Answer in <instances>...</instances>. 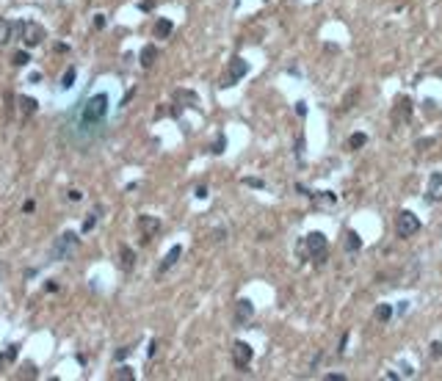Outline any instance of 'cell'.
I'll return each instance as SVG.
<instances>
[{
	"label": "cell",
	"instance_id": "obj_1",
	"mask_svg": "<svg viewBox=\"0 0 442 381\" xmlns=\"http://www.w3.org/2000/svg\"><path fill=\"white\" fill-rule=\"evenodd\" d=\"M110 133V91H86L69 108L67 122L61 127V138L77 152H89L102 144Z\"/></svg>",
	"mask_w": 442,
	"mask_h": 381
},
{
	"label": "cell",
	"instance_id": "obj_2",
	"mask_svg": "<svg viewBox=\"0 0 442 381\" xmlns=\"http://www.w3.org/2000/svg\"><path fill=\"white\" fill-rule=\"evenodd\" d=\"M77 249H80V237H77V232H61V235L55 237L53 249H50V260H53V263L72 260Z\"/></svg>",
	"mask_w": 442,
	"mask_h": 381
},
{
	"label": "cell",
	"instance_id": "obj_3",
	"mask_svg": "<svg viewBox=\"0 0 442 381\" xmlns=\"http://www.w3.org/2000/svg\"><path fill=\"white\" fill-rule=\"evenodd\" d=\"M14 31H17L19 42L25 44L28 50H31V47H39V44L47 39L44 25H39V22H34V19H19L17 25H14Z\"/></svg>",
	"mask_w": 442,
	"mask_h": 381
},
{
	"label": "cell",
	"instance_id": "obj_4",
	"mask_svg": "<svg viewBox=\"0 0 442 381\" xmlns=\"http://www.w3.org/2000/svg\"><path fill=\"white\" fill-rule=\"evenodd\" d=\"M304 246H307V252H310V260H315V263H323V260H326L329 240H326L323 232H310V235L304 237Z\"/></svg>",
	"mask_w": 442,
	"mask_h": 381
},
{
	"label": "cell",
	"instance_id": "obj_5",
	"mask_svg": "<svg viewBox=\"0 0 442 381\" xmlns=\"http://www.w3.org/2000/svg\"><path fill=\"white\" fill-rule=\"evenodd\" d=\"M420 218H417L412 210H401L398 218H395V232H398V237H412L420 232Z\"/></svg>",
	"mask_w": 442,
	"mask_h": 381
},
{
	"label": "cell",
	"instance_id": "obj_6",
	"mask_svg": "<svg viewBox=\"0 0 442 381\" xmlns=\"http://www.w3.org/2000/svg\"><path fill=\"white\" fill-rule=\"evenodd\" d=\"M249 75V61H243L240 55H235V58H230V64H227V75H224V89H230V86H235L238 80H243V77Z\"/></svg>",
	"mask_w": 442,
	"mask_h": 381
},
{
	"label": "cell",
	"instance_id": "obj_7",
	"mask_svg": "<svg viewBox=\"0 0 442 381\" xmlns=\"http://www.w3.org/2000/svg\"><path fill=\"white\" fill-rule=\"evenodd\" d=\"M252 359H255V348L249 345V343H243V340H235V345H232V364L243 373Z\"/></svg>",
	"mask_w": 442,
	"mask_h": 381
},
{
	"label": "cell",
	"instance_id": "obj_8",
	"mask_svg": "<svg viewBox=\"0 0 442 381\" xmlns=\"http://www.w3.org/2000/svg\"><path fill=\"white\" fill-rule=\"evenodd\" d=\"M161 218H155V216H138V232H141V240L144 243H149L158 232H161Z\"/></svg>",
	"mask_w": 442,
	"mask_h": 381
},
{
	"label": "cell",
	"instance_id": "obj_9",
	"mask_svg": "<svg viewBox=\"0 0 442 381\" xmlns=\"http://www.w3.org/2000/svg\"><path fill=\"white\" fill-rule=\"evenodd\" d=\"M423 202H428V204L442 202V171H434L431 177H428V185H425Z\"/></svg>",
	"mask_w": 442,
	"mask_h": 381
},
{
	"label": "cell",
	"instance_id": "obj_10",
	"mask_svg": "<svg viewBox=\"0 0 442 381\" xmlns=\"http://www.w3.org/2000/svg\"><path fill=\"white\" fill-rule=\"evenodd\" d=\"M180 257H183V246H180V243H177V246H171L169 252H166V257L161 260V265H158V276H161V273H166L169 268H174Z\"/></svg>",
	"mask_w": 442,
	"mask_h": 381
},
{
	"label": "cell",
	"instance_id": "obj_11",
	"mask_svg": "<svg viewBox=\"0 0 442 381\" xmlns=\"http://www.w3.org/2000/svg\"><path fill=\"white\" fill-rule=\"evenodd\" d=\"M255 315V304L249 301V298H240L238 304H235V323L238 326H243V323H249V318Z\"/></svg>",
	"mask_w": 442,
	"mask_h": 381
},
{
	"label": "cell",
	"instance_id": "obj_12",
	"mask_svg": "<svg viewBox=\"0 0 442 381\" xmlns=\"http://www.w3.org/2000/svg\"><path fill=\"white\" fill-rule=\"evenodd\" d=\"M17 105H19V116H22V119H31L36 110H39V102H36L34 97H28V94L17 97Z\"/></svg>",
	"mask_w": 442,
	"mask_h": 381
},
{
	"label": "cell",
	"instance_id": "obj_13",
	"mask_svg": "<svg viewBox=\"0 0 442 381\" xmlns=\"http://www.w3.org/2000/svg\"><path fill=\"white\" fill-rule=\"evenodd\" d=\"M392 119H395V122H401V119H404V122H409V119H412V100H409V97H401V100L395 102Z\"/></svg>",
	"mask_w": 442,
	"mask_h": 381
},
{
	"label": "cell",
	"instance_id": "obj_14",
	"mask_svg": "<svg viewBox=\"0 0 442 381\" xmlns=\"http://www.w3.org/2000/svg\"><path fill=\"white\" fill-rule=\"evenodd\" d=\"M174 102H177V105H185V108H199V97H196L194 91H188V89H177V91H174Z\"/></svg>",
	"mask_w": 442,
	"mask_h": 381
},
{
	"label": "cell",
	"instance_id": "obj_15",
	"mask_svg": "<svg viewBox=\"0 0 442 381\" xmlns=\"http://www.w3.org/2000/svg\"><path fill=\"white\" fill-rule=\"evenodd\" d=\"M119 268L122 271H133L136 268V252L130 246H119Z\"/></svg>",
	"mask_w": 442,
	"mask_h": 381
},
{
	"label": "cell",
	"instance_id": "obj_16",
	"mask_svg": "<svg viewBox=\"0 0 442 381\" xmlns=\"http://www.w3.org/2000/svg\"><path fill=\"white\" fill-rule=\"evenodd\" d=\"M138 61H141V67H144V69H152L155 61H158V47H155V44H144V47H141V55H138Z\"/></svg>",
	"mask_w": 442,
	"mask_h": 381
},
{
	"label": "cell",
	"instance_id": "obj_17",
	"mask_svg": "<svg viewBox=\"0 0 442 381\" xmlns=\"http://www.w3.org/2000/svg\"><path fill=\"white\" fill-rule=\"evenodd\" d=\"M171 31H174V22H171V19H166V17H161L158 22H155V28H152L155 39H169Z\"/></svg>",
	"mask_w": 442,
	"mask_h": 381
},
{
	"label": "cell",
	"instance_id": "obj_18",
	"mask_svg": "<svg viewBox=\"0 0 442 381\" xmlns=\"http://www.w3.org/2000/svg\"><path fill=\"white\" fill-rule=\"evenodd\" d=\"M310 199H313L315 204H321V207H329V204L337 202V194H332V191H321V194H310Z\"/></svg>",
	"mask_w": 442,
	"mask_h": 381
},
{
	"label": "cell",
	"instance_id": "obj_19",
	"mask_svg": "<svg viewBox=\"0 0 442 381\" xmlns=\"http://www.w3.org/2000/svg\"><path fill=\"white\" fill-rule=\"evenodd\" d=\"M362 249V237H359V232H354V229H349L346 232V252H359Z\"/></svg>",
	"mask_w": 442,
	"mask_h": 381
},
{
	"label": "cell",
	"instance_id": "obj_20",
	"mask_svg": "<svg viewBox=\"0 0 442 381\" xmlns=\"http://www.w3.org/2000/svg\"><path fill=\"white\" fill-rule=\"evenodd\" d=\"M113 381H133L136 379V370L133 367H128V364H122V367H116L113 370V376H110Z\"/></svg>",
	"mask_w": 442,
	"mask_h": 381
},
{
	"label": "cell",
	"instance_id": "obj_21",
	"mask_svg": "<svg viewBox=\"0 0 442 381\" xmlns=\"http://www.w3.org/2000/svg\"><path fill=\"white\" fill-rule=\"evenodd\" d=\"M17 356H19V345H9L3 354H0V367H6V364L17 362Z\"/></svg>",
	"mask_w": 442,
	"mask_h": 381
},
{
	"label": "cell",
	"instance_id": "obj_22",
	"mask_svg": "<svg viewBox=\"0 0 442 381\" xmlns=\"http://www.w3.org/2000/svg\"><path fill=\"white\" fill-rule=\"evenodd\" d=\"M75 77H77V69L75 67H69L64 75H61V83H58V89L61 91H67V89H72L75 86Z\"/></svg>",
	"mask_w": 442,
	"mask_h": 381
},
{
	"label": "cell",
	"instance_id": "obj_23",
	"mask_svg": "<svg viewBox=\"0 0 442 381\" xmlns=\"http://www.w3.org/2000/svg\"><path fill=\"white\" fill-rule=\"evenodd\" d=\"M11 31H14V25L6 17H0V47L11 42Z\"/></svg>",
	"mask_w": 442,
	"mask_h": 381
},
{
	"label": "cell",
	"instance_id": "obj_24",
	"mask_svg": "<svg viewBox=\"0 0 442 381\" xmlns=\"http://www.w3.org/2000/svg\"><path fill=\"white\" fill-rule=\"evenodd\" d=\"M373 318L379 323H387L392 318V307L390 304H379V307H376V312H373Z\"/></svg>",
	"mask_w": 442,
	"mask_h": 381
},
{
	"label": "cell",
	"instance_id": "obj_25",
	"mask_svg": "<svg viewBox=\"0 0 442 381\" xmlns=\"http://www.w3.org/2000/svg\"><path fill=\"white\" fill-rule=\"evenodd\" d=\"M19 379H39V367L34 362H22L19 367Z\"/></svg>",
	"mask_w": 442,
	"mask_h": 381
},
{
	"label": "cell",
	"instance_id": "obj_26",
	"mask_svg": "<svg viewBox=\"0 0 442 381\" xmlns=\"http://www.w3.org/2000/svg\"><path fill=\"white\" fill-rule=\"evenodd\" d=\"M365 144H368L365 133H351V136H349V149H362Z\"/></svg>",
	"mask_w": 442,
	"mask_h": 381
},
{
	"label": "cell",
	"instance_id": "obj_27",
	"mask_svg": "<svg viewBox=\"0 0 442 381\" xmlns=\"http://www.w3.org/2000/svg\"><path fill=\"white\" fill-rule=\"evenodd\" d=\"M11 64H14V67H28V64H31V53H28V50H17V53H14V58H11Z\"/></svg>",
	"mask_w": 442,
	"mask_h": 381
},
{
	"label": "cell",
	"instance_id": "obj_28",
	"mask_svg": "<svg viewBox=\"0 0 442 381\" xmlns=\"http://www.w3.org/2000/svg\"><path fill=\"white\" fill-rule=\"evenodd\" d=\"M224 149H227V136H224V133H219V136H216V141H213V146H210V152L213 155H224Z\"/></svg>",
	"mask_w": 442,
	"mask_h": 381
},
{
	"label": "cell",
	"instance_id": "obj_29",
	"mask_svg": "<svg viewBox=\"0 0 442 381\" xmlns=\"http://www.w3.org/2000/svg\"><path fill=\"white\" fill-rule=\"evenodd\" d=\"M97 213H100V207H97ZM97 213H89L83 218V227H80V232H92L94 227H97Z\"/></svg>",
	"mask_w": 442,
	"mask_h": 381
},
{
	"label": "cell",
	"instance_id": "obj_30",
	"mask_svg": "<svg viewBox=\"0 0 442 381\" xmlns=\"http://www.w3.org/2000/svg\"><path fill=\"white\" fill-rule=\"evenodd\" d=\"M304 144H307L304 133H298V136H296V149H293V152H296V158H298V163L304 161Z\"/></svg>",
	"mask_w": 442,
	"mask_h": 381
},
{
	"label": "cell",
	"instance_id": "obj_31",
	"mask_svg": "<svg viewBox=\"0 0 442 381\" xmlns=\"http://www.w3.org/2000/svg\"><path fill=\"white\" fill-rule=\"evenodd\" d=\"M130 354H133V345H125V348H119V351L113 354V359H116V362H125Z\"/></svg>",
	"mask_w": 442,
	"mask_h": 381
},
{
	"label": "cell",
	"instance_id": "obj_32",
	"mask_svg": "<svg viewBox=\"0 0 442 381\" xmlns=\"http://www.w3.org/2000/svg\"><path fill=\"white\" fill-rule=\"evenodd\" d=\"M240 182H243V185H249V188H265V182L260 177H243Z\"/></svg>",
	"mask_w": 442,
	"mask_h": 381
},
{
	"label": "cell",
	"instance_id": "obj_33",
	"mask_svg": "<svg viewBox=\"0 0 442 381\" xmlns=\"http://www.w3.org/2000/svg\"><path fill=\"white\" fill-rule=\"evenodd\" d=\"M431 356L434 359H442V343H431Z\"/></svg>",
	"mask_w": 442,
	"mask_h": 381
},
{
	"label": "cell",
	"instance_id": "obj_34",
	"mask_svg": "<svg viewBox=\"0 0 442 381\" xmlns=\"http://www.w3.org/2000/svg\"><path fill=\"white\" fill-rule=\"evenodd\" d=\"M94 28H97V31L105 28V14H94Z\"/></svg>",
	"mask_w": 442,
	"mask_h": 381
},
{
	"label": "cell",
	"instance_id": "obj_35",
	"mask_svg": "<svg viewBox=\"0 0 442 381\" xmlns=\"http://www.w3.org/2000/svg\"><path fill=\"white\" fill-rule=\"evenodd\" d=\"M296 113H298L301 119L307 116V102H304V100H298V102H296Z\"/></svg>",
	"mask_w": 442,
	"mask_h": 381
},
{
	"label": "cell",
	"instance_id": "obj_36",
	"mask_svg": "<svg viewBox=\"0 0 442 381\" xmlns=\"http://www.w3.org/2000/svg\"><path fill=\"white\" fill-rule=\"evenodd\" d=\"M138 9H141V11H152L155 9V0H141V3H138Z\"/></svg>",
	"mask_w": 442,
	"mask_h": 381
},
{
	"label": "cell",
	"instance_id": "obj_37",
	"mask_svg": "<svg viewBox=\"0 0 442 381\" xmlns=\"http://www.w3.org/2000/svg\"><path fill=\"white\" fill-rule=\"evenodd\" d=\"M69 202H80V199H83V194H80V191H77V188H72V191H69Z\"/></svg>",
	"mask_w": 442,
	"mask_h": 381
},
{
	"label": "cell",
	"instance_id": "obj_38",
	"mask_svg": "<svg viewBox=\"0 0 442 381\" xmlns=\"http://www.w3.org/2000/svg\"><path fill=\"white\" fill-rule=\"evenodd\" d=\"M194 196H196V199H207V188H204V185H196Z\"/></svg>",
	"mask_w": 442,
	"mask_h": 381
},
{
	"label": "cell",
	"instance_id": "obj_39",
	"mask_svg": "<svg viewBox=\"0 0 442 381\" xmlns=\"http://www.w3.org/2000/svg\"><path fill=\"white\" fill-rule=\"evenodd\" d=\"M44 290H47V293H58V282H44Z\"/></svg>",
	"mask_w": 442,
	"mask_h": 381
},
{
	"label": "cell",
	"instance_id": "obj_40",
	"mask_svg": "<svg viewBox=\"0 0 442 381\" xmlns=\"http://www.w3.org/2000/svg\"><path fill=\"white\" fill-rule=\"evenodd\" d=\"M346 345H349V331L340 337V348H337V354H346Z\"/></svg>",
	"mask_w": 442,
	"mask_h": 381
},
{
	"label": "cell",
	"instance_id": "obj_41",
	"mask_svg": "<svg viewBox=\"0 0 442 381\" xmlns=\"http://www.w3.org/2000/svg\"><path fill=\"white\" fill-rule=\"evenodd\" d=\"M155 354H158V340H152V343H149V348H147V356H149V359H152Z\"/></svg>",
	"mask_w": 442,
	"mask_h": 381
},
{
	"label": "cell",
	"instance_id": "obj_42",
	"mask_svg": "<svg viewBox=\"0 0 442 381\" xmlns=\"http://www.w3.org/2000/svg\"><path fill=\"white\" fill-rule=\"evenodd\" d=\"M34 210H36V202L34 199H28V202L22 204V213H34Z\"/></svg>",
	"mask_w": 442,
	"mask_h": 381
},
{
	"label": "cell",
	"instance_id": "obj_43",
	"mask_svg": "<svg viewBox=\"0 0 442 381\" xmlns=\"http://www.w3.org/2000/svg\"><path fill=\"white\" fill-rule=\"evenodd\" d=\"M401 370H404V376H406V379H412V376H415V367H412V364H401Z\"/></svg>",
	"mask_w": 442,
	"mask_h": 381
},
{
	"label": "cell",
	"instance_id": "obj_44",
	"mask_svg": "<svg viewBox=\"0 0 442 381\" xmlns=\"http://www.w3.org/2000/svg\"><path fill=\"white\" fill-rule=\"evenodd\" d=\"M434 144V138H420L417 141V149H425V146H431Z\"/></svg>",
	"mask_w": 442,
	"mask_h": 381
},
{
	"label": "cell",
	"instance_id": "obj_45",
	"mask_svg": "<svg viewBox=\"0 0 442 381\" xmlns=\"http://www.w3.org/2000/svg\"><path fill=\"white\" fill-rule=\"evenodd\" d=\"M326 381H346V376H343V373H329Z\"/></svg>",
	"mask_w": 442,
	"mask_h": 381
},
{
	"label": "cell",
	"instance_id": "obj_46",
	"mask_svg": "<svg viewBox=\"0 0 442 381\" xmlns=\"http://www.w3.org/2000/svg\"><path fill=\"white\" fill-rule=\"evenodd\" d=\"M406 309H409V304H406V301H401V304H398V309H395V312H398V315H406Z\"/></svg>",
	"mask_w": 442,
	"mask_h": 381
},
{
	"label": "cell",
	"instance_id": "obj_47",
	"mask_svg": "<svg viewBox=\"0 0 442 381\" xmlns=\"http://www.w3.org/2000/svg\"><path fill=\"white\" fill-rule=\"evenodd\" d=\"M133 94H136V89H130V91H128V94H125V100H122V105H128V102H130V100H133Z\"/></svg>",
	"mask_w": 442,
	"mask_h": 381
},
{
	"label": "cell",
	"instance_id": "obj_48",
	"mask_svg": "<svg viewBox=\"0 0 442 381\" xmlns=\"http://www.w3.org/2000/svg\"><path fill=\"white\" fill-rule=\"evenodd\" d=\"M55 53H69V44H55Z\"/></svg>",
	"mask_w": 442,
	"mask_h": 381
}]
</instances>
